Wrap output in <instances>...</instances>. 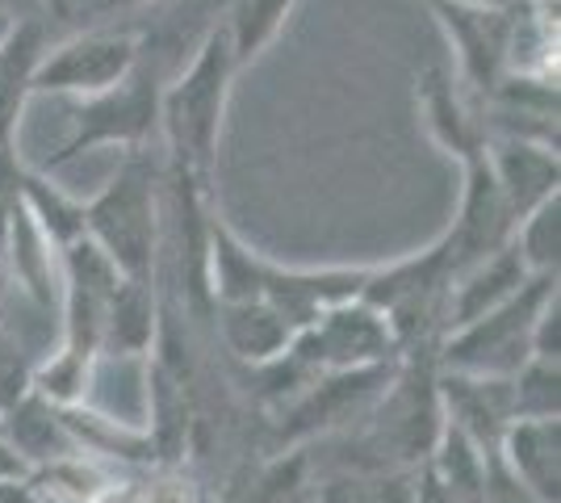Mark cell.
<instances>
[{"label": "cell", "mask_w": 561, "mask_h": 503, "mask_svg": "<svg viewBox=\"0 0 561 503\" xmlns=\"http://www.w3.org/2000/svg\"><path fill=\"white\" fill-rule=\"evenodd\" d=\"M22 176L25 168L18 164V151L0 147V248H4V236H9V222L22 206Z\"/></svg>", "instance_id": "cell-23"}, {"label": "cell", "mask_w": 561, "mask_h": 503, "mask_svg": "<svg viewBox=\"0 0 561 503\" xmlns=\"http://www.w3.org/2000/svg\"><path fill=\"white\" fill-rule=\"evenodd\" d=\"M466 168V185H461V210L448 227V256H453V273L466 268V264L491 256L499 248L512 243L515 215L507 206V197L499 190V176H494L491 160H486V147L473 151L461 160Z\"/></svg>", "instance_id": "cell-9"}, {"label": "cell", "mask_w": 561, "mask_h": 503, "mask_svg": "<svg viewBox=\"0 0 561 503\" xmlns=\"http://www.w3.org/2000/svg\"><path fill=\"white\" fill-rule=\"evenodd\" d=\"M43 4H47V13L55 18V22H64V18L76 13V4H80V0H43Z\"/></svg>", "instance_id": "cell-28"}, {"label": "cell", "mask_w": 561, "mask_h": 503, "mask_svg": "<svg viewBox=\"0 0 561 503\" xmlns=\"http://www.w3.org/2000/svg\"><path fill=\"white\" fill-rule=\"evenodd\" d=\"M156 340V302H151V282H130L122 277L105 328H101V353L96 357H139Z\"/></svg>", "instance_id": "cell-17"}, {"label": "cell", "mask_w": 561, "mask_h": 503, "mask_svg": "<svg viewBox=\"0 0 561 503\" xmlns=\"http://www.w3.org/2000/svg\"><path fill=\"white\" fill-rule=\"evenodd\" d=\"M22 210L47 236L50 248H59V252L84 236V206L71 202L64 190H55L43 172H25L22 176Z\"/></svg>", "instance_id": "cell-19"}, {"label": "cell", "mask_w": 561, "mask_h": 503, "mask_svg": "<svg viewBox=\"0 0 561 503\" xmlns=\"http://www.w3.org/2000/svg\"><path fill=\"white\" fill-rule=\"evenodd\" d=\"M499 461L524 482L537 500H561V420L558 415H515L503 441Z\"/></svg>", "instance_id": "cell-12"}, {"label": "cell", "mask_w": 561, "mask_h": 503, "mask_svg": "<svg viewBox=\"0 0 561 503\" xmlns=\"http://www.w3.org/2000/svg\"><path fill=\"white\" fill-rule=\"evenodd\" d=\"M457 4H482V9H507L515 0H457Z\"/></svg>", "instance_id": "cell-31"}, {"label": "cell", "mask_w": 561, "mask_h": 503, "mask_svg": "<svg viewBox=\"0 0 561 503\" xmlns=\"http://www.w3.org/2000/svg\"><path fill=\"white\" fill-rule=\"evenodd\" d=\"M420 105L423 118H427V130L436 135V144H445L457 160H466V156L486 147V126L478 122V110L453 89V76L448 72L436 68V72L423 76Z\"/></svg>", "instance_id": "cell-16"}, {"label": "cell", "mask_w": 561, "mask_h": 503, "mask_svg": "<svg viewBox=\"0 0 561 503\" xmlns=\"http://www.w3.org/2000/svg\"><path fill=\"white\" fill-rule=\"evenodd\" d=\"M515 256L524 261L528 273H558L561 264V197L540 202L537 210L515 222L512 231Z\"/></svg>", "instance_id": "cell-20"}, {"label": "cell", "mask_w": 561, "mask_h": 503, "mask_svg": "<svg viewBox=\"0 0 561 503\" xmlns=\"http://www.w3.org/2000/svg\"><path fill=\"white\" fill-rule=\"evenodd\" d=\"M160 172L156 164L130 151L114 181L84 206V236L117 264L122 277L151 282L160 256Z\"/></svg>", "instance_id": "cell-2"}, {"label": "cell", "mask_w": 561, "mask_h": 503, "mask_svg": "<svg viewBox=\"0 0 561 503\" xmlns=\"http://www.w3.org/2000/svg\"><path fill=\"white\" fill-rule=\"evenodd\" d=\"M0 503H38V500H34V491L25 487V479H9V482H0Z\"/></svg>", "instance_id": "cell-27"}, {"label": "cell", "mask_w": 561, "mask_h": 503, "mask_svg": "<svg viewBox=\"0 0 561 503\" xmlns=\"http://www.w3.org/2000/svg\"><path fill=\"white\" fill-rule=\"evenodd\" d=\"M47 50V30L38 22H18L0 47V147H13L22 114L34 96V68Z\"/></svg>", "instance_id": "cell-14"}, {"label": "cell", "mask_w": 561, "mask_h": 503, "mask_svg": "<svg viewBox=\"0 0 561 503\" xmlns=\"http://www.w3.org/2000/svg\"><path fill=\"white\" fill-rule=\"evenodd\" d=\"M436 395H440V411L453 428L466 432L482 454H499V441L515 420L512 378H482V374L445 369V378H436Z\"/></svg>", "instance_id": "cell-10"}, {"label": "cell", "mask_w": 561, "mask_h": 503, "mask_svg": "<svg viewBox=\"0 0 561 503\" xmlns=\"http://www.w3.org/2000/svg\"><path fill=\"white\" fill-rule=\"evenodd\" d=\"M164 64L142 50L139 64L130 68L126 80H117L114 89L93 96H80L71 110L68 139L50 151L47 168H64L76 156L93 151V147L117 144V147H139L151 130H160V93H164Z\"/></svg>", "instance_id": "cell-4"}, {"label": "cell", "mask_w": 561, "mask_h": 503, "mask_svg": "<svg viewBox=\"0 0 561 503\" xmlns=\"http://www.w3.org/2000/svg\"><path fill=\"white\" fill-rule=\"evenodd\" d=\"M4 298H9V268L0 261V315H4Z\"/></svg>", "instance_id": "cell-30"}, {"label": "cell", "mask_w": 561, "mask_h": 503, "mask_svg": "<svg viewBox=\"0 0 561 503\" xmlns=\"http://www.w3.org/2000/svg\"><path fill=\"white\" fill-rule=\"evenodd\" d=\"M0 432H4V436L18 445V454H22L30 466L68 461V457L80 449L76 432L68 428V415H64V408H59V403H50V399H43L38 390H30L18 408L4 411Z\"/></svg>", "instance_id": "cell-13"}, {"label": "cell", "mask_w": 561, "mask_h": 503, "mask_svg": "<svg viewBox=\"0 0 561 503\" xmlns=\"http://www.w3.org/2000/svg\"><path fill=\"white\" fill-rule=\"evenodd\" d=\"M415 503H466L457 491H448L445 482L436 479L427 466H423L420 475H415Z\"/></svg>", "instance_id": "cell-25"}, {"label": "cell", "mask_w": 561, "mask_h": 503, "mask_svg": "<svg viewBox=\"0 0 561 503\" xmlns=\"http://www.w3.org/2000/svg\"><path fill=\"white\" fill-rule=\"evenodd\" d=\"M486 160H491L494 176H499V190L507 197L515 222L528 210H537L540 202L558 197V144L519 139V135H491L486 139Z\"/></svg>", "instance_id": "cell-11"}, {"label": "cell", "mask_w": 561, "mask_h": 503, "mask_svg": "<svg viewBox=\"0 0 561 503\" xmlns=\"http://www.w3.org/2000/svg\"><path fill=\"white\" fill-rule=\"evenodd\" d=\"M482 503H545L537 500L524 482L515 479L512 470L499 461V454L491 457V466H486V487H482Z\"/></svg>", "instance_id": "cell-24"}, {"label": "cell", "mask_w": 561, "mask_h": 503, "mask_svg": "<svg viewBox=\"0 0 561 503\" xmlns=\"http://www.w3.org/2000/svg\"><path fill=\"white\" fill-rule=\"evenodd\" d=\"M30 390H34V365L25 361L13 335L0 332V420L9 408H18Z\"/></svg>", "instance_id": "cell-22"}, {"label": "cell", "mask_w": 561, "mask_h": 503, "mask_svg": "<svg viewBox=\"0 0 561 503\" xmlns=\"http://www.w3.org/2000/svg\"><path fill=\"white\" fill-rule=\"evenodd\" d=\"M294 9H298V0H231L227 4L222 30L231 38L239 72L252 68L260 55L277 43V34L285 30Z\"/></svg>", "instance_id": "cell-18"}, {"label": "cell", "mask_w": 561, "mask_h": 503, "mask_svg": "<svg viewBox=\"0 0 561 503\" xmlns=\"http://www.w3.org/2000/svg\"><path fill=\"white\" fill-rule=\"evenodd\" d=\"M436 22L445 30L448 47L457 50V76L469 93H494V84L507 76V38H512V4L507 9H482V4H457V0H427Z\"/></svg>", "instance_id": "cell-8"}, {"label": "cell", "mask_w": 561, "mask_h": 503, "mask_svg": "<svg viewBox=\"0 0 561 503\" xmlns=\"http://www.w3.org/2000/svg\"><path fill=\"white\" fill-rule=\"evenodd\" d=\"M34 475V466L25 461L22 454H18V445L0 432V482H9V479H30Z\"/></svg>", "instance_id": "cell-26"}, {"label": "cell", "mask_w": 561, "mask_h": 503, "mask_svg": "<svg viewBox=\"0 0 561 503\" xmlns=\"http://www.w3.org/2000/svg\"><path fill=\"white\" fill-rule=\"evenodd\" d=\"M234 76H239V64H234L231 38L218 22L197 43L185 72L164 80V93H160V130L172 151V168L197 181L202 190H210L214 168H218V144H222Z\"/></svg>", "instance_id": "cell-1"}, {"label": "cell", "mask_w": 561, "mask_h": 503, "mask_svg": "<svg viewBox=\"0 0 561 503\" xmlns=\"http://www.w3.org/2000/svg\"><path fill=\"white\" fill-rule=\"evenodd\" d=\"M218 332H222L234 357L252 361V365L277 361L294 340V328L285 323V315L277 307H268L264 298L218 302Z\"/></svg>", "instance_id": "cell-15"}, {"label": "cell", "mask_w": 561, "mask_h": 503, "mask_svg": "<svg viewBox=\"0 0 561 503\" xmlns=\"http://www.w3.org/2000/svg\"><path fill=\"white\" fill-rule=\"evenodd\" d=\"M515 415H561V369L558 357H528L512 374Z\"/></svg>", "instance_id": "cell-21"}, {"label": "cell", "mask_w": 561, "mask_h": 503, "mask_svg": "<svg viewBox=\"0 0 561 503\" xmlns=\"http://www.w3.org/2000/svg\"><path fill=\"white\" fill-rule=\"evenodd\" d=\"M13 30H18V18H13L9 9H0V47L9 43V34H13Z\"/></svg>", "instance_id": "cell-29"}, {"label": "cell", "mask_w": 561, "mask_h": 503, "mask_svg": "<svg viewBox=\"0 0 561 503\" xmlns=\"http://www.w3.org/2000/svg\"><path fill=\"white\" fill-rule=\"evenodd\" d=\"M59 256H64V348L59 357L93 369L101 353V328L122 286V273L89 236L68 243Z\"/></svg>", "instance_id": "cell-7"}, {"label": "cell", "mask_w": 561, "mask_h": 503, "mask_svg": "<svg viewBox=\"0 0 561 503\" xmlns=\"http://www.w3.org/2000/svg\"><path fill=\"white\" fill-rule=\"evenodd\" d=\"M142 38L135 30H84L71 34L64 43L43 50L34 68V96L59 93V96H93L114 89L126 80L130 68L139 64Z\"/></svg>", "instance_id": "cell-6"}, {"label": "cell", "mask_w": 561, "mask_h": 503, "mask_svg": "<svg viewBox=\"0 0 561 503\" xmlns=\"http://www.w3.org/2000/svg\"><path fill=\"white\" fill-rule=\"evenodd\" d=\"M558 294V273H533L512 298H503L486 315L453 328L440 348V365L457 374L482 378H512L524 361L533 357V328L545 302Z\"/></svg>", "instance_id": "cell-3"}, {"label": "cell", "mask_w": 561, "mask_h": 503, "mask_svg": "<svg viewBox=\"0 0 561 503\" xmlns=\"http://www.w3.org/2000/svg\"><path fill=\"white\" fill-rule=\"evenodd\" d=\"M448 282H453V256L448 243H432L415 261L390 264V268H369L360 302H369L394 332L398 344L423 340L432 328H445L448 311Z\"/></svg>", "instance_id": "cell-5"}]
</instances>
